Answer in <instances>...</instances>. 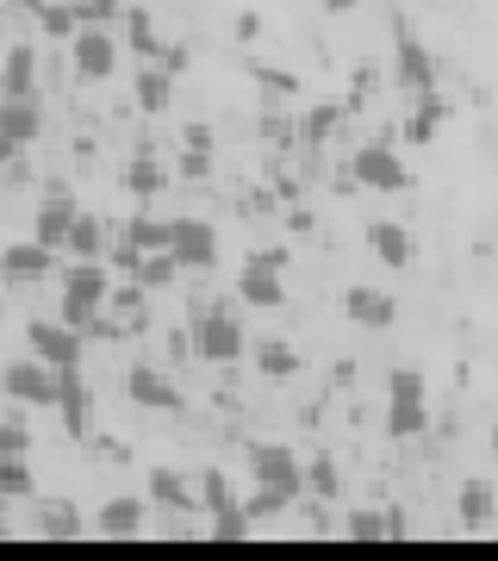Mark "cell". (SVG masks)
I'll return each instance as SVG.
<instances>
[{
    "label": "cell",
    "instance_id": "1",
    "mask_svg": "<svg viewBox=\"0 0 498 561\" xmlns=\"http://www.w3.org/2000/svg\"><path fill=\"white\" fill-rule=\"evenodd\" d=\"M250 474H256L250 518H275V512H287L305 493V461L287 443H250Z\"/></svg>",
    "mask_w": 498,
    "mask_h": 561
},
{
    "label": "cell",
    "instance_id": "2",
    "mask_svg": "<svg viewBox=\"0 0 498 561\" xmlns=\"http://www.w3.org/2000/svg\"><path fill=\"white\" fill-rule=\"evenodd\" d=\"M430 431V381L424 368H393L386 375V437L412 443Z\"/></svg>",
    "mask_w": 498,
    "mask_h": 561
},
{
    "label": "cell",
    "instance_id": "3",
    "mask_svg": "<svg viewBox=\"0 0 498 561\" xmlns=\"http://www.w3.org/2000/svg\"><path fill=\"white\" fill-rule=\"evenodd\" d=\"M106 294H113V268H106V262H69V268H62V319L76 324L81 337H88L94 319L106 312Z\"/></svg>",
    "mask_w": 498,
    "mask_h": 561
},
{
    "label": "cell",
    "instance_id": "4",
    "mask_svg": "<svg viewBox=\"0 0 498 561\" xmlns=\"http://www.w3.org/2000/svg\"><path fill=\"white\" fill-rule=\"evenodd\" d=\"M187 350H194L199 362H212V368H224V362H238L243 350H250V337H243V324L231 306H206L194 319V331H187Z\"/></svg>",
    "mask_w": 498,
    "mask_h": 561
},
{
    "label": "cell",
    "instance_id": "5",
    "mask_svg": "<svg viewBox=\"0 0 498 561\" xmlns=\"http://www.w3.org/2000/svg\"><path fill=\"white\" fill-rule=\"evenodd\" d=\"M349 175H356V187H368V194H405L412 187V169H405V157H398L393 144H361L356 157H349Z\"/></svg>",
    "mask_w": 498,
    "mask_h": 561
},
{
    "label": "cell",
    "instance_id": "6",
    "mask_svg": "<svg viewBox=\"0 0 498 561\" xmlns=\"http://www.w3.org/2000/svg\"><path fill=\"white\" fill-rule=\"evenodd\" d=\"M0 393L13 405H57V368L25 350V356L0 362Z\"/></svg>",
    "mask_w": 498,
    "mask_h": 561
},
{
    "label": "cell",
    "instance_id": "7",
    "mask_svg": "<svg viewBox=\"0 0 498 561\" xmlns=\"http://www.w3.org/2000/svg\"><path fill=\"white\" fill-rule=\"evenodd\" d=\"M393 81H398V94H405V101H424V94H437V62H430V44H424L412 25H398Z\"/></svg>",
    "mask_w": 498,
    "mask_h": 561
},
{
    "label": "cell",
    "instance_id": "8",
    "mask_svg": "<svg viewBox=\"0 0 498 561\" xmlns=\"http://www.w3.org/2000/svg\"><path fill=\"white\" fill-rule=\"evenodd\" d=\"M69 62H76L81 81H113V69H119V38H113L100 20L76 25V38H69Z\"/></svg>",
    "mask_w": 498,
    "mask_h": 561
},
{
    "label": "cell",
    "instance_id": "9",
    "mask_svg": "<svg viewBox=\"0 0 498 561\" xmlns=\"http://www.w3.org/2000/svg\"><path fill=\"white\" fill-rule=\"evenodd\" d=\"M25 350L50 368H81V331L69 319H32L25 324Z\"/></svg>",
    "mask_w": 498,
    "mask_h": 561
},
{
    "label": "cell",
    "instance_id": "10",
    "mask_svg": "<svg viewBox=\"0 0 498 561\" xmlns=\"http://www.w3.org/2000/svg\"><path fill=\"white\" fill-rule=\"evenodd\" d=\"M81 219V201H76V187H62V181H50L44 187V201H38V219H32V238L50 243L62 256V238H69V225Z\"/></svg>",
    "mask_w": 498,
    "mask_h": 561
},
{
    "label": "cell",
    "instance_id": "11",
    "mask_svg": "<svg viewBox=\"0 0 498 561\" xmlns=\"http://www.w3.org/2000/svg\"><path fill=\"white\" fill-rule=\"evenodd\" d=\"M169 256L181 262V275L187 268H212L219 262V231L206 219H169Z\"/></svg>",
    "mask_w": 498,
    "mask_h": 561
},
{
    "label": "cell",
    "instance_id": "12",
    "mask_svg": "<svg viewBox=\"0 0 498 561\" xmlns=\"http://www.w3.org/2000/svg\"><path fill=\"white\" fill-rule=\"evenodd\" d=\"M343 312H349V324H361V331H393L398 324V300L386 287H368V280H356V287L343 294Z\"/></svg>",
    "mask_w": 498,
    "mask_h": 561
},
{
    "label": "cell",
    "instance_id": "13",
    "mask_svg": "<svg viewBox=\"0 0 498 561\" xmlns=\"http://www.w3.org/2000/svg\"><path fill=\"white\" fill-rule=\"evenodd\" d=\"M0 275H7V280H20V287H32V280L57 275V250H50V243H38V238L7 243V250H0Z\"/></svg>",
    "mask_w": 498,
    "mask_h": 561
},
{
    "label": "cell",
    "instance_id": "14",
    "mask_svg": "<svg viewBox=\"0 0 498 561\" xmlns=\"http://www.w3.org/2000/svg\"><path fill=\"white\" fill-rule=\"evenodd\" d=\"M125 393H131V405H143V412H181V387L162 375V368H150V362H138L131 375H125Z\"/></svg>",
    "mask_w": 498,
    "mask_h": 561
},
{
    "label": "cell",
    "instance_id": "15",
    "mask_svg": "<svg viewBox=\"0 0 498 561\" xmlns=\"http://www.w3.org/2000/svg\"><path fill=\"white\" fill-rule=\"evenodd\" d=\"M368 250H374L386 268H412V262H418V231L398 225V219H374L368 225Z\"/></svg>",
    "mask_w": 498,
    "mask_h": 561
},
{
    "label": "cell",
    "instance_id": "16",
    "mask_svg": "<svg viewBox=\"0 0 498 561\" xmlns=\"http://www.w3.org/2000/svg\"><path fill=\"white\" fill-rule=\"evenodd\" d=\"M0 131H7V144L13 150H25V144L44 131V113H38V94H7L0 101Z\"/></svg>",
    "mask_w": 498,
    "mask_h": 561
},
{
    "label": "cell",
    "instance_id": "17",
    "mask_svg": "<svg viewBox=\"0 0 498 561\" xmlns=\"http://www.w3.org/2000/svg\"><path fill=\"white\" fill-rule=\"evenodd\" d=\"M100 537H143V524H150V500H138V493H119V500L100 505Z\"/></svg>",
    "mask_w": 498,
    "mask_h": 561
},
{
    "label": "cell",
    "instance_id": "18",
    "mask_svg": "<svg viewBox=\"0 0 498 561\" xmlns=\"http://www.w3.org/2000/svg\"><path fill=\"white\" fill-rule=\"evenodd\" d=\"M238 294H243V306H256V312H275V306H287V287H280V268H268V262H243V275H238Z\"/></svg>",
    "mask_w": 498,
    "mask_h": 561
},
{
    "label": "cell",
    "instance_id": "19",
    "mask_svg": "<svg viewBox=\"0 0 498 561\" xmlns=\"http://www.w3.org/2000/svg\"><path fill=\"white\" fill-rule=\"evenodd\" d=\"M106 238H113V231H106L94 213H81V219L69 225V238H62V256L69 262H106V250H113Z\"/></svg>",
    "mask_w": 498,
    "mask_h": 561
},
{
    "label": "cell",
    "instance_id": "20",
    "mask_svg": "<svg viewBox=\"0 0 498 561\" xmlns=\"http://www.w3.org/2000/svg\"><path fill=\"white\" fill-rule=\"evenodd\" d=\"M57 405H62V424H69V431H88V412H94V400H88L81 368H57Z\"/></svg>",
    "mask_w": 498,
    "mask_h": 561
},
{
    "label": "cell",
    "instance_id": "21",
    "mask_svg": "<svg viewBox=\"0 0 498 561\" xmlns=\"http://www.w3.org/2000/svg\"><path fill=\"white\" fill-rule=\"evenodd\" d=\"M0 81H7V94H38V50L32 44H7Z\"/></svg>",
    "mask_w": 498,
    "mask_h": 561
},
{
    "label": "cell",
    "instance_id": "22",
    "mask_svg": "<svg viewBox=\"0 0 498 561\" xmlns=\"http://www.w3.org/2000/svg\"><path fill=\"white\" fill-rule=\"evenodd\" d=\"M119 243H131L138 256H150V250H169V219H157V213H131V219L119 225Z\"/></svg>",
    "mask_w": 498,
    "mask_h": 561
},
{
    "label": "cell",
    "instance_id": "23",
    "mask_svg": "<svg viewBox=\"0 0 498 561\" xmlns=\"http://www.w3.org/2000/svg\"><path fill=\"white\" fill-rule=\"evenodd\" d=\"M256 375H268V381H293L299 375V350L287 337H262L256 343Z\"/></svg>",
    "mask_w": 498,
    "mask_h": 561
},
{
    "label": "cell",
    "instance_id": "24",
    "mask_svg": "<svg viewBox=\"0 0 498 561\" xmlns=\"http://www.w3.org/2000/svg\"><path fill=\"white\" fill-rule=\"evenodd\" d=\"M169 101H175V69L150 62L138 76V113H169Z\"/></svg>",
    "mask_w": 498,
    "mask_h": 561
},
{
    "label": "cell",
    "instance_id": "25",
    "mask_svg": "<svg viewBox=\"0 0 498 561\" xmlns=\"http://www.w3.org/2000/svg\"><path fill=\"white\" fill-rule=\"evenodd\" d=\"M131 280H138L143 294H162V287H175V280H181V262L169 256V250H150V256H138Z\"/></svg>",
    "mask_w": 498,
    "mask_h": 561
},
{
    "label": "cell",
    "instance_id": "26",
    "mask_svg": "<svg viewBox=\"0 0 498 561\" xmlns=\"http://www.w3.org/2000/svg\"><path fill=\"white\" fill-rule=\"evenodd\" d=\"M150 500H157V505H175V512L199 505L194 486H187V474H175V468H150Z\"/></svg>",
    "mask_w": 498,
    "mask_h": 561
},
{
    "label": "cell",
    "instance_id": "27",
    "mask_svg": "<svg viewBox=\"0 0 498 561\" xmlns=\"http://www.w3.org/2000/svg\"><path fill=\"white\" fill-rule=\"evenodd\" d=\"M486 524H493V486L467 481L461 486V530H486Z\"/></svg>",
    "mask_w": 498,
    "mask_h": 561
},
{
    "label": "cell",
    "instance_id": "28",
    "mask_svg": "<svg viewBox=\"0 0 498 561\" xmlns=\"http://www.w3.org/2000/svg\"><path fill=\"white\" fill-rule=\"evenodd\" d=\"M125 44H131L138 57H150V62L162 57V38H157V25H150V13H143V7H131V13H125Z\"/></svg>",
    "mask_w": 498,
    "mask_h": 561
},
{
    "label": "cell",
    "instance_id": "29",
    "mask_svg": "<svg viewBox=\"0 0 498 561\" xmlns=\"http://www.w3.org/2000/svg\"><path fill=\"white\" fill-rule=\"evenodd\" d=\"M343 125V106H312V113H305V119H299V144H312V150H319V144H331V131H337Z\"/></svg>",
    "mask_w": 498,
    "mask_h": 561
},
{
    "label": "cell",
    "instance_id": "30",
    "mask_svg": "<svg viewBox=\"0 0 498 561\" xmlns=\"http://www.w3.org/2000/svg\"><path fill=\"white\" fill-rule=\"evenodd\" d=\"M194 500L206 505V512H224V505H238V493H231V474L224 468H206L194 481Z\"/></svg>",
    "mask_w": 498,
    "mask_h": 561
},
{
    "label": "cell",
    "instance_id": "31",
    "mask_svg": "<svg viewBox=\"0 0 498 561\" xmlns=\"http://www.w3.org/2000/svg\"><path fill=\"white\" fill-rule=\"evenodd\" d=\"M125 187H131L138 201H150V194H162V187H169V169H162V162H150V157H138L131 169H125Z\"/></svg>",
    "mask_w": 498,
    "mask_h": 561
},
{
    "label": "cell",
    "instance_id": "32",
    "mask_svg": "<svg viewBox=\"0 0 498 561\" xmlns=\"http://www.w3.org/2000/svg\"><path fill=\"white\" fill-rule=\"evenodd\" d=\"M442 119H449V106H442L437 94H424L418 113H412V125H405V138H412V144H430V138H437V125H442Z\"/></svg>",
    "mask_w": 498,
    "mask_h": 561
},
{
    "label": "cell",
    "instance_id": "33",
    "mask_svg": "<svg viewBox=\"0 0 498 561\" xmlns=\"http://www.w3.org/2000/svg\"><path fill=\"white\" fill-rule=\"evenodd\" d=\"M0 493H7V500H32V493H38V481H32L25 456H0Z\"/></svg>",
    "mask_w": 498,
    "mask_h": 561
},
{
    "label": "cell",
    "instance_id": "34",
    "mask_svg": "<svg viewBox=\"0 0 498 561\" xmlns=\"http://www.w3.org/2000/svg\"><path fill=\"white\" fill-rule=\"evenodd\" d=\"M250 530H256V518H250V512H238V505H224V512H206V537L231 542V537H250Z\"/></svg>",
    "mask_w": 498,
    "mask_h": 561
},
{
    "label": "cell",
    "instance_id": "35",
    "mask_svg": "<svg viewBox=\"0 0 498 561\" xmlns=\"http://www.w3.org/2000/svg\"><path fill=\"white\" fill-rule=\"evenodd\" d=\"M305 486H312V500H337V493H343L337 461H331V456H312V468H305Z\"/></svg>",
    "mask_w": 498,
    "mask_h": 561
},
{
    "label": "cell",
    "instance_id": "36",
    "mask_svg": "<svg viewBox=\"0 0 498 561\" xmlns=\"http://www.w3.org/2000/svg\"><path fill=\"white\" fill-rule=\"evenodd\" d=\"M343 530H349L356 542H380L386 530H398V524H393V518H380V512H349V518H343Z\"/></svg>",
    "mask_w": 498,
    "mask_h": 561
},
{
    "label": "cell",
    "instance_id": "37",
    "mask_svg": "<svg viewBox=\"0 0 498 561\" xmlns=\"http://www.w3.org/2000/svg\"><path fill=\"white\" fill-rule=\"evenodd\" d=\"M38 20H44V32H50V38H76V25H81V7H38Z\"/></svg>",
    "mask_w": 498,
    "mask_h": 561
},
{
    "label": "cell",
    "instance_id": "38",
    "mask_svg": "<svg viewBox=\"0 0 498 561\" xmlns=\"http://www.w3.org/2000/svg\"><path fill=\"white\" fill-rule=\"evenodd\" d=\"M44 537H62V542H69V537H81V518H76V512H69V505H44Z\"/></svg>",
    "mask_w": 498,
    "mask_h": 561
},
{
    "label": "cell",
    "instance_id": "39",
    "mask_svg": "<svg viewBox=\"0 0 498 561\" xmlns=\"http://www.w3.org/2000/svg\"><path fill=\"white\" fill-rule=\"evenodd\" d=\"M25 449H32V431H25L20 419L0 424V456H25Z\"/></svg>",
    "mask_w": 498,
    "mask_h": 561
},
{
    "label": "cell",
    "instance_id": "40",
    "mask_svg": "<svg viewBox=\"0 0 498 561\" xmlns=\"http://www.w3.org/2000/svg\"><path fill=\"white\" fill-rule=\"evenodd\" d=\"M181 175H187V181L212 175V150H187V157H181Z\"/></svg>",
    "mask_w": 498,
    "mask_h": 561
},
{
    "label": "cell",
    "instance_id": "41",
    "mask_svg": "<svg viewBox=\"0 0 498 561\" xmlns=\"http://www.w3.org/2000/svg\"><path fill=\"white\" fill-rule=\"evenodd\" d=\"M181 150H212V131H206V125H187V131H181Z\"/></svg>",
    "mask_w": 498,
    "mask_h": 561
},
{
    "label": "cell",
    "instance_id": "42",
    "mask_svg": "<svg viewBox=\"0 0 498 561\" xmlns=\"http://www.w3.org/2000/svg\"><path fill=\"white\" fill-rule=\"evenodd\" d=\"M238 38H243V44L262 38V20H256V13H238Z\"/></svg>",
    "mask_w": 498,
    "mask_h": 561
},
{
    "label": "cell",
    "instance_id": "43",
    "mask_svg": "<svg viewBox=\"0 0 498 561\" xmlns=\"http://www.w3.org/2000/svg\"><path fill=\"white\" fill-rule=\"evenodd\" d=\"M319 7H324V13H356L361 0H319Z\"/></svg>",
    "mask_w": 498,
    "mask_h": 561
},
{
    "label": "cell",
    "instance_id": "44",
    "mask_svg": "<svg viewBox=\"0 0 498 561\" xmlns=\"http://www.w3.org/2000/svg\"><path fill=\"white\" fill-rule=\"evenodd\" d=\"M7 157H13V144H7V131H0V169H7Z\"/></svg>",
    "mask_w": 498,
    "mask_h": 561
},
{
    "label": "cell",
    "instance_id": "45",
    "mask_svg": "<svg viewBox=\"0 0 498 561\" xmlns=\"http://www.w3.org/2000/svg\"><path fill=\"white\" fill-rule=\"evenodd\" d=\"M493 461H498V437H493Z\"/></svg>",
    "mask_w": 498,
    "mask_h": 561
},
{
    "label": "cell",
    "instance_id": "46",
    "mask_svg": "<svg viewBox=\"0 0 498 561\" xmlns=\"http://www.w3.org/2000/svg\"><path fill=\"white\" fill-rule=\"evenodd\" d=\"M0 101H7V81H0Z\"/></svg>",
    "mask_w": 498,
    "mask_h": 561
}]
</instances>
